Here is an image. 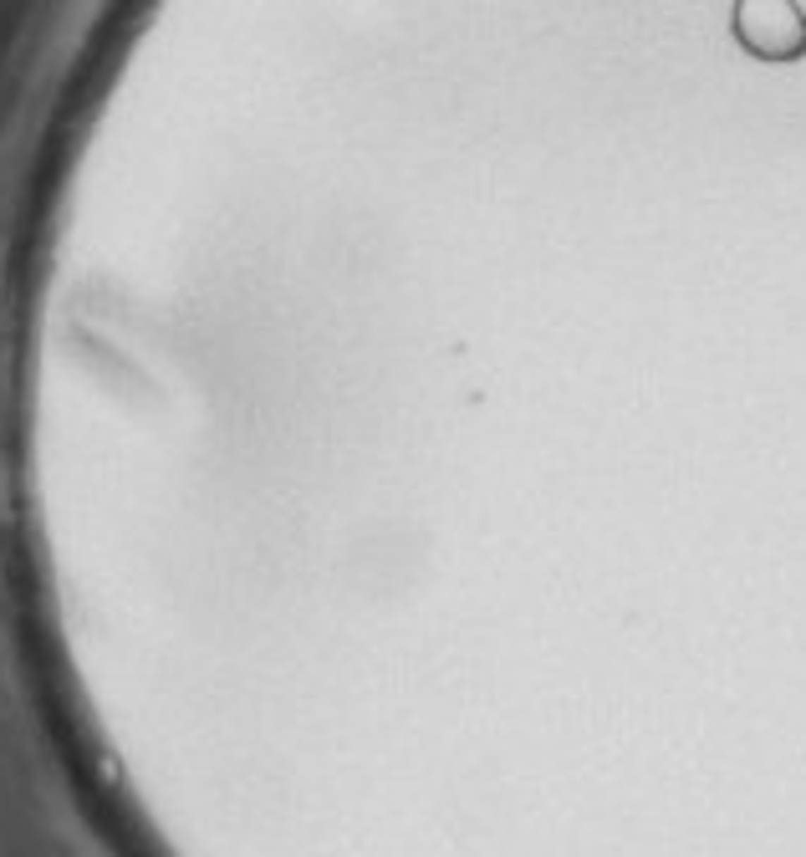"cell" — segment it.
<instances>
[{
	"mask_svg": "<svg viewBox=\"0 0 806 857\" xmlns=\"http://www.w3.org/2000/svg\"><path fill=\"white\" fill-rule=\"evenodd\" d=\"M260 541H276V536H260ZM260 541H240V551L260 546ZM225 551H235V546H225ZM204 556H220V551H204ZM184 562H194V556H184ZM164 567H179V562H164ZM143 572H159V567H143ZM123 577H138V572H123Z\"/></svg>",
	"mask_w": 806,
	"mask_h": 857,
	"instance_id": "obj_1",
	"label": "cell"
}]
</instances>
